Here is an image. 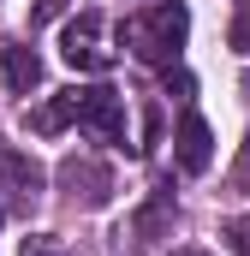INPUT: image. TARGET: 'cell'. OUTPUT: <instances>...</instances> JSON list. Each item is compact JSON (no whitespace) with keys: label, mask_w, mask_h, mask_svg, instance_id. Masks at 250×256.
I'll return each instance as SVG.
<instances>
[{"label":"cell","mask_w":250,"mask_h":256,"mask_svg":"<svg viewBox=\"0 0 250 256\" xmlns=\"http://www.w3.org/2000/svg\"><path fill=\"white\" fill-rule=\"evenodd\" d=\"M173 143H179V167H185V173H208V161H214V131H208L202 114H185Z\"/></svg>","instance_id":"obj_7"},{"label":"cell","mask_w":250,"mask_h":256,"mask_svg":"<svg viewBox=\"0 0 250 256\" xmlns=\"http://www.w3.org/2000/svg\"><path fill=\"white\" fill-rule=\"evenodd\" d=\"M60 185L72 202H84V208H108L114 202V173L96 161V155H66L60 161Z\"/></svg>","instance_id":"obj_3"},{"label":"cell","mask_w":250,"mask_h":256,"mask_svg":"<svg viewBox=\"0 0 250 256\" xmlns=\"http://www.w3.org/2000/svg\"><path fill=\"white\" fill-rule=\"evenodd\" d=\"M18 256H66V244L54 238V232H30V238H24V250H18Z\"/></svg>","instance_id":"obj_12"},{"label":"cell","mask_w":250,"mask_h":256,"mask_svg":"<svg viewBox=\"0 0 250 256\" xmlns=\"http://www.w3.org/2000/svg\"><path fill=\"white\" fill-rule=\"evenodd\" d=\"M0 191H12L24 208L42 196V167H36V155H24V149H12V143H0Z\"/></svg>","instance_id":"obj_5"},{"label":"cell","mask_w":250,"mask_h":256,"mask_svg":"<svg viewBox=\"0 0 250 256\" xmlns=\"http://www.w3.org/2000/svg\"><path fill=\"white\" fill-rule=\"evenodd\" d=\"M167 220H173V191H155L143 214H131V250H155L161 232H167Z\"/></svg>","instance_id":"obj_8"},{"label":"cell","mask_w":250,"mask_h":256,"mask_svg":"<svg viewBox=\"0 0 250 256\" xmlns=\"http://www.w3.org/2000/svg\"><path fill=\"white\" fill-rule=\"evenodd\" d=\"M185 36H190L185 0H155L149 12H131V18L120 24V42H125L143 66H173V60H179V48H185Z\"/></svg>","instance_id":"obj_1"},{"label":"cell","mask_w":250,"mask_h":256,"mask_svg":"<svg viewBox=\"0 0 250 256\" xmlns=\"http://www.w3.org/2000/svg\"><path fill=\"white\" fill-rule=\"evenodd\" d=\"M66 6H72V0H36V6H30V30H42V24H54V18H60Z\"/></svg>","instance_id":"obj_13"},{"label":"cell","mask_w":250,"mask_h":256,"mask_svg":"<svg viewBox=\"0 0 250 256\" xmlns=\"http://www.w3.org/2000/svg\"><path fill=\"white\" fill-rule=\"evenodd\" d=\"M78 108H84V84H72V90H60L54 102H42V108L30 114V131H42V137H54V131H66L72 120H78Z\"/></svg>","instance_id":"obj_9"},{"label":"cell","mask_w":250,"mask_h":256,"mask_svg":"<svg viewBox=\"0 0 250 256\" xmlns=\"http://www.w3.org/2000/svg\"><path fill=\"white\" fill-rule=\"evenodd\" d=\"M226 42H232V54H250V0L232 6V30H226Z\"/></svg>","instance_id":"obj_10"},{"label":"cell","mask_w":250,"mask_h":256,"mask_svg":"<svg viewBox=\"0 0 250 256\" xmlns=\"http://www.w3.org/2000/svg\"><path fill=\"white\" fill-rule=\"evenodd\" d=\"M0 84H6L12 96H30V90L42 84V54L6 36V42H0Z\"/></svg>","instance_id":"obj_6"},{"label":"cell","mask_w":250,"mask_h":256,"mask_svg":"<svg viewBox=\"0 0 250 256\" xmlns=\"http://www.w3.org/2000/svg\"><path fill=\"white\" fill-rule=\"evenodd\" d=\"M226 244H232V256H250V214H238V220H226V232H220Z\"/></svg>","instance_id":"obj_11"},{"label":"cell","mask_w":250,"mask_h":256,"mask_svg":"<svg viewBox=\"0 0 250 256\" xmlns=\"http://www.w3.org/2000/svg\"><path fill=\"white\" fill-rule=\"evenodd\" d=\"M173 256H208V250H173Z\"/></svg>","instance_id":"obj_16"},{"label":"cell","mask_w":250,"mask_h":256,"mask_svg":"<svg viewBox=\"0 0 250 256\" xmlns=\"http://www.w3.org/2000/svg\"><path fill=\"white\" fill-rule=\"evenodd\" d=\"M167 96H190V72H173L167 66Z\"/></svg>","instance_id":"obj_15"},{"label":"cell","mask_w":250,"mask_h":256,"mask_svg":"<svg viewBox=\"0 0 250 256\" xmlns=\"http://www.w3.org/2000/svg\"><path fill=\"white\" fill-rule=\"evenodd\" d=\"M78 131H90L96 143H125V102H120V90L90 84V90H84V108H78Z\"/></svg>","instance_id":"obj_4"},{"label":"cell","mask_w":250,"mask_h":256,"mask_svg":"<svg viewBox=\"0 0 250 256\" xmlns=\"http://www.w3.org/2000/svg\"><path fill=\"white\" fill-rule=\"evenodd\" d=\"M102 30H108L102 12L84 6V12L66 24V36H60V60L72 66V72H108V66H114V48L102 42Z\"/></svg>","instance_id":"obj_2"},{"label":"cell","mask_w":250,"mask_h":256,"mask_svg":"<svg viewBox=\"0 0 250 256\" xmlns=\"http://www.w3.org/2000/svg\"><path fill=\"white\" fill-rule=\"evenodd\" d=\"M232 191H250V131L238 143V161H232Z\"/></svg>","instance_id":"obj_14"}]
</instances>
